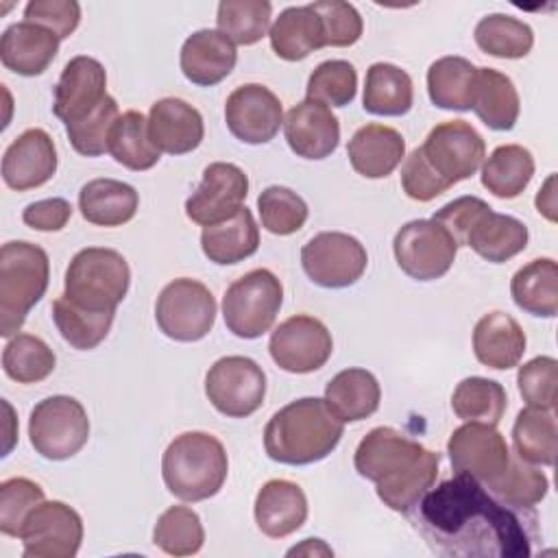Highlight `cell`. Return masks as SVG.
<instances>
[{"mask_svg": "<svg viewBox=\"0 0 558 558\" xmlns=\"http://www.w3.org/2000/svg\"><path fill=\"white\" fill-rule=\"evenodd\" d=\"M408 517L427 547L449 558H525L536 541L534 510L508 506L458 473L432 486Z\"/></svg>", "mask_w": 558, "mask_h": 558, "instance_id": "obj_1", "label": "cell"}, {"mask_svg": "<svg viewBox=\"0 0 558 558\" xmlns=\"http://www.w3.org/2000/svg\"><path fill=\"white\" fill-rule=\"evenodd\" d=\"M344 423L325 399L303 397L277 410L264 427V449L270 460L290 466L314 464L340 442Z\"/></svg>", "mask_w": 558, "mask_h": 558, "instance_id": "obj_2", "label": "cell"}, {"mask_svg": "<svg viewBox=\"0 0 558 558\" xmlns=\"http://www.w3.org/2000/svg\"><path fill=\"white\" fill-rule=\"evenodd\" d=\"M229 471L225 445L207 432H183L163 451L161 477L181 501H203L220 493Z\"/></svg>", "mask_w": 558, "mask_h": 558, "instance_id": "obj_3", "label": "cell"}, {"mask_svg": "<svg viewBox=\"0 0 558 558\" xmlns=\"http://www.w3.org/2000/svg\"><path fill=\"white\" fill-rule=\"evenodd\" d=\"M50 281L48 253L26 240L0 248V336L13 338Z\"/></svg>", "mask_w": 558, "mask_h": 558, "instance_id": "obj_4", "label": "cell"}, {"mask_svg": "<svg viewBox=\"0 0 558 558\" xmlns=\"http://www.w3.org/2000/svg\"><path fill=\"white\" fill-rule=\"evenodd\" d=\"M131 268L122 253L102 246L78 251L63 279V294L94 312H116L129 292Z\"/></svg>", "mask_w": 558, "mask_h": 558, "instance_id": "obj_5", "label": "cell"}, {"mask_svg": "<svg viewBox=\"0 0 558 558\" xmlns=\"http://www.w3.org/2000/svg\"><path fill=\"white\" fill-rule=\"evenodd\" d=\"M283 303V286L268 268H255L235 279L222 296L227 329L244 340L270 331Z\"/></svg>", "mask_w": 558, "mask_h": 558, "instance_id": "obj_6", "label": "cell"}, {"mask_svg": "<svg viewBox=\"0 0 558 558\" xmlns=\"http://www.w3.org/2000/svg\"><path fill=\"white\" fill-rule=\"evenodd\" d=\"M33 449L46 460H68L76 456L89 438V418L81 401L68 395L41 399L28 418Z\"/></svg>", "mask_w": 558, "mask_h": 558, "instance_id": "obj_7", "label": "cell"}, {"mask_svg": "<svg viewBox=\"0 0 558 558\" xmlns=\"http://www.w3.org/2000/svg\"><path fill=\"white\" fill-rule=\"evenodd\" d=\"M216 299L211 290L190 277L163 286L155 303V320L161 333L177 342L203 340L216 323Z\"/></svg>", "mask_w": 558, "mask_h": 558, "instance_id": "obj_8", "label": "cell"}, {"mask_svg": "<svg viewBox=\"0 0 558 558\" xmlns=\"http://www.w3.org/2000/svg\"><path fill=\"white\" fill-rule=\"evenodd\" d=\"M205 395L220 414L229 418H246L264 403L266 373L251 357H220L205 375Z\"/></svg>", "mask_w": 558, "mask_h": 558, "instance_id": "obj_9", "label": "cell"}, {"mask_svg": "<svg viewBox=\"0 0 558 558\" xmlns=\"http://www.w3.org/2000/svg\"><path fill=\"white\" fill-rule=\"evenodd\" d=\"M399 268L416 281H434L453 266L458 244L436 220H410L392 240Z\"/></svg>", "mask_w": 558, "mask_h": 558, "instance_id": "obj_10", "label": "cell"}, {"mask_svg": "<svg viewBox=\"0 0 558 558\" xmlns=\"http://www.w3.org/2000/svg\"><path fill=\"white\" fill-rule=\"evenodd\" d=\"M305 275L320 288H349L362 279L368 255L364 244L342 231H323L301 248Z\"/></svg>", "mask_w": 558, "mask_h": 558, "instance_id": "obj_11", "label": "cell"}, {"mask_svg": "<svg viewBox=\"0 0 558 558\" xmlns=\"http://www.w3.org/2000/svg\"><path fill=\"white\" fill-rule=\"evenodd\" d=\"M421 150L432 170L449 185L473 177L486 157L484 137L464 120L436 124L427 133Z\"/></svg>", "mask_w": 558, "mask_h": 558, "instance_id": "obj_12", "label": "cell"}, {"mask_svg": "<svg viewBox=\"0 0 558 558\" xmlns=\"http://www.w3.org/2000/svg\"><path fill=\"white\" fill-rule=\"evenodd\" d=\"M20 541L24 558H72L83 543V519L63 501H41L28 512Z\"/></svg>", "mask_w": 558, "mask_h": 558, "instance_id": "obj_13", "label": "cell"}, {"mask_svg": "<svg viewBox=\"0 0 558 558\" xmlns=\"http://www.w3.org/2000/svg\"><path fill=\"white\" fill-rule=\"evenodd\" d=\"M268 351L281 371L305 375L327 364L333 351V340L323 320L307 314H294L279 323L270 333Z\"/></svg>", "mask_w": 558, "mask_h": 558, "instance_id": "obj_14", "label": "cell"}, {"mask_svg": "<svg viewBox=\"0 0 558 558\" xmlns=\"http://www.w3.org/2000/svg\"><path fill=\"white\" fill-rule=\"evenodd\" d=\"M447 453L458 475H469L484 486L493 484L510 462L506 438L493 425L473 421L451 432Z\"/></svg>", "mask_w": 558, "mask_h": 558, "instance_id": "obj_15", "label": "cell"}, {"mask_svg": "<svg viewBox=\"0 0 558 558\" xmlns=\"http://www.w3.org/2000/svg\"><path fill=\"white\" fill-rule=\"evenodd\" d=\"M248 194V177L229 161H214L203 170L201 185L185 201V216L201 225H216L238 214Z\"/></svg>", "mask_w": 558, "mask_h": 558, "instance_id": "obj_16", "label": "cell"}, {"mask_svg": "<svg viewBox=\"0 0 558 558\" xmlns=\"http://www.w3.org/2000/svg\"><path fill=\"white\" fill-rule=\"evenodd\" d=\"M225 122L244 144H268L283 124L281 100L259 83L235 87L225 102Z\"/></svg>", "mask_w": 558, "mask_h": 558, "instance_id": "obj_17", "label": "cell"}, {"mask_svg": "<svg viewBox=\"0 0 558 558\" xmlns=\"http://www.w3.org/2000/svg\"><path fill=\"white\" fill-rule=\"evenodd\" d=\"M107 72L100 61L78 54L63 65L54 85L52 111L63 122H76L107 98Z\"/></svg>", "mask_w": 558, "mask_h": 558, "instance_id": "obj_18", "label": "cell"}, {"mask_svg": "<svg viewBox=\"0 0 558 558\" xmlns=\"http://www.w3.org/2000/svg\"><path fill=\"white\" fill-rule=\"evenodd\" d=\"M57 146L44 129H26L2 155V181L15 192L48 183L57 172Z\"/></svg>", "mask_w": 558, "mask_h": 558, "instance_id": "obj_19", "label": "cell"}, {"mask_svg": "<svg viewBox=\"0 0 558 558\" xmlns=\"http://www.w3.org/2000/svg\"><path fill=\"white\" fill-rule=\"evenodd\" d=\"M283 135L296 157L318 161L338 148L340 122L327 105L305 98L286 113Z\"/></svg>", "mask_w": 558, "mask_h": 558, "instance_id": "obj_20", "label": "cell"}, {"mask_svg": "<svg viewBox=\"0 0 558 558\" xmlns=\"http://www.w3.org/2000/svg\"><path fill=\"white\" fill-rule=\"evenodd\" d=\"M148 133L153 144L168 155H185L201 146L205 137L203 116L181 98H161L148 111Z\"/></svg>", "mask_w": 558, "mask_h": 558, "instance_id": "obj_21", "label": "cell"}, {"mask_svg": "<svg viewBox=\"0 0 558 558\" xmlns=\"http://www.w3.org/2000/svg\"><path fill=\"white\" fill-rule=\"evenodd\" d=\"M235 44L214 28H201L192 33L183 41L179 54L183 76L201 87H211L225 81L235 68Z\"/></svg>", "mask_w": 558, "mask_h": 558, "instance_id": "obj_22", "label": "cell"}, {"mask_svg": "<svg viewBox=\"0 0 558 558\" xmlns=\"http://www.w3.org/2000/svg\"><path fill=\"white\" fill-rule=\"evenodd\" d=\"M418 440L408 438L395 427H373L357 445L353 464L355 471L368 482H381L384 477L408 466L423 453Z\"/></svg>", "mask_w": 558, "mask_h": 558, "instance_id": "obj_23", "label": "cell"}, {"mask_svg": "<svg viewBox=\"0 0 558 558\" xmlns=\"http://www.w3.org/2000/svg\"><path fill=\"white\" fill-rule=\"evenodd\" d=\"M59 37L33 22L11 24L0 39V61L20 76H39L59 52Z\"/></svg>", "mask_w": 558, "mask_h": 558, "instance_id": "obj_24", "label": "cell"}, {"mask_svg": "<svg viewBox=\"0 0 558 558\" xmlns=\"http://www.w3.org/2000/svg\"><path fill=\"white\" fill-rule=\"evenodd\" d=\"M255 523L268 538L294 534L307 519V497L290 480H268L255 497Z\"/></svg>", "mask_w": 558, "mask_h": 558, "instance_id": "obj_25", "label": "cell"}, {"mask_svg": "<svg viewBox=\"0 0 558 558\" xmlns=\"http://www.w3.org/2000/svg\"><path fill=\"white\" fill-rule=\"evenodd\" d=\"M347 155L357 174L366 179H384L392 174L405 157V140L392 126L375 122L364 124L349 140Z\"/></svg>", "mask_w": 558, "mask_h": 558, "instance_id": "obj_26", "label": "cell"}, {"mask_svg": "<svg viewBox=\"0 0 558 558\" xmlns=\"http://www.w3.org/2000/svg\"><path fill=\"white\" fill-rule=\"evenodd\" d=\"M473 353L488 368H514L525 353V333L510 314L488 312L475 323Z\"/></svg>", "mask_w": 558, "mask_h": 558, "instance_id": "obj_27", "label": "cell"}, {"mask_svg": "<svg viewBox=\"0 0 558 558\" xmlns=\"http://www.w3.org/2000/svg\"><path fill=\"white\" fill-rule=\"evenodd\" d=\"M527 227L508 214H497L493 207L484 209L471 225L464 246L475 251L490 264H504L527 246Z\"/></svg>", "mask_w": 558, "mask_h": 558, "instance_id": "obj_28", "label": "cell"}, {"mask_svg": "<svg viewBox=\"0 0 558 558\" xmlns=\"http://www.w3.org/2000/svg\"><path fill=\"white\" fill-rule=\"evenodd\" d=\"M381 388L366 368H344L325 386V403L342 423H357L377 412Z\"/></svg>", "mask_w": 558, "mask_h": 558, "instance_id": "obj_29", "label": "cell"}, {"mask_svg": "<svg viewBox=\"0 0 558 558\" xmlns=\"http://www.w3.org/2000/svg\"><path fill=\"white\" fill-rule=\"evenodd\" d=\"M140 194L118 179L87 181L78 192L81 216L98 227H122L137 214Z\"/></svg>", "mask_w": 558, "mask_h": 558, "instance_id": "obj_30", "label": "cell"}, {"mask_svg": "<svg viewBox=\"0 0 558 558\" xmlns=\"http://www.w3.org/2000/svg\"><path fill=\"white\" fill-rule=\"evenodd\" d=\"M201 248L214 264L229 266L244 262L259 248V227L251 209L242 207L231 218L203 227Z\"/></svg>", "mask_w": 558, "mask_h": 558, "instance_id": "obj_31", "label": "cell"}, {"mask_svg": "<svg viewBox=\"0 0 558 558\" xmlns=\"http://www.w3.org/2000/svg\"><path fill=\"white\" fill-rule=\"evenodd\" d=\"M268 37L272 52L283 61H303L325 48L320 20L310 4L283 9L279 17H275Z\"/></svg>", "mask_w": 558, "mask_h": 558, "instance_id": "obj_32", "label": "cell"}, {"mask_svg": "<svg viewBox=\"0 0 558 558\" xmlns=\"http://www.w3.org/2000/svg\"><path fill=\"white\" fill-rule=\"evenodd\" d=\"M471 109L493 131H510L521 111V100L514 83L499 70L477 68Z\"/></svg>", "mask_w": 558, "mask_h": 558, "instance_id": "obj_33", "label": "cell"}, {"mask_svg": "<svg viewBox=\"0 0 558 558\" xmlns=\"http://www.w3.org/2000/svg\"><path fill=\"white\" fill-rule=\"evenodd\" d=\"M440 453L423 449V453L408 466L377 482V497L395 512L410 514L423 495L436 484Z\"/></svg>", "mask_w": 558, "mask_h": 558, "instance_id": "obj_34", "label": "cell"}, {"mask_svg": "<svg viewBox=\"0 0 558 558\" xmlns=\"http://www.w3.org/2000/svg\"><path fill=\"white\" fill-rule=\"evenodd\" d=\"M510 294L519 310L554 318L558 312V264L551 257H538L521 266L510 279Z\"/></svg>", "mask_w": 558, "mask_h": 558, "instance_id": "obj_35", "label": "cell"}, {"mask_svg": "<svg viewBox=\"0 0 558 558\" xmlns=\"http://www.w3.org/2000/svg\"><path fill=\"white\" fill-rule=\"evenodd\" d=\"M414 102V85L395 63H373L366 70L362 107L373 116H405Z\"/></svg>", "mask_w": 558, "mask_h": 558, "instance_id": "obj_36", "label": "cell"}, {"mask_svg": "<svg viewBox=\"0 0 558 558\" xmlns=\"http://www.w3.org/2000/svg\"><path fill=\"white\" fill-rule=\"evenodd\" d=\"M477 68L464 57H440L427 70V94L438 109L469 111Z\"/></svg>", "mask_w": 558, "mask_h": 558, "instance_id": "obj_37", "label": "cell"}, {"mask_svg": "<svg viewBox=\"0 0 558 558\" xmlns=\"http://www.w3.org/2000/svg\"><path fill=\"white\" fill-rule=\"evenodd\" d=\"M514 453L536 466H551L558 451V427L554 410L525 408L512 425Z\"/></svg>", "mask_w": 558, "mask_h": 558, "instance_id": "obj_38", "label": "cell"}, {"mask_svg": "<svg viewBox=\"0 0 558 558\" xmlns=\"http://www.w3.org/2000/svg\"><path fill=\"white\" fill-rule=\"evenodd\" d=\"M532 177L534 157L521 144H501L482 163V185L497 198H517Z\"/></svg>", "mask_w": 558, "mask_h": 558, "instance_id": "obj_39", "label": "cell"}, {"mask_svg": "<svg viewBox=\"0 0 558 558\" xmlns=\"http://www.w3.org/2000/svg\"><path fill=\"white\" fill-rule=\"evenodd\" d=\"M111 157L133 172L150 170L159 159L161 150L153 144L148 133V118L142 111H124L109 137Z\"/></svg>", "mask_w": 558, "mask_h": 558, "instance_id": "obj_40", "label": "cell"}, {"mask_svg": "<svg viewBox=\"0 0 558 558\" xmlns=\"http://www.w3.org/2000/svg\"><path fill=\"white\" fill-rule=\"evenodd\" d=\"M113 316L116 312L85 310L70 301L65 294L52 301V320L61 338L78 351L96 349L109 336Z\"/></svg>", "mask_w": 558, "mask_h": 558, "instance_id": "obj_41", "label": "cell"}, {"mask_svg": "<svg viewBox=\"0 0 558 558\" xmlns=\"http://www.w3.org/2000/svg\"><path fill=\"white\" fill-rule=\"evenodd\" d=\"M508 408L504 386L488 377H466L451 395V410L464 423H486L497 427Z\"/></svg>", "mask_w": 558, "mask_h": 558, "instance_id": "obj_42", "label": "cell"}, {"mask_svg": "<svg viewBox=\"0 0 558 558\" xmlns=\"http://www.w3.org/2000/svg\"><path fill=\"white\" fill-rule=\"evenodd\" d=\"M473 37L482 52L497 59H523L534 46V31L530 24L506 13L482 17Z\"/></svg>", "mask_w": 558, "mask_h": 558, "instance_id": "obj_43", "label": "cell"}, {"mask_svg": "<svg viewBox=\"0 0 558 558\" xmlns=\"http://www.w3.org/2000/svg\"><path fill=\"white\" fill-rule=\"evenodd\" d=\"M52 349L33 333H15L2 351V371L17 384L44 381L54 371Z\"/></svg>", "mask_w": 558, "mask_h": 558, "instance_id": "obj_44", "label": "cell"}, {"mask_svg": "<svg viewBox=\"0 0 558 558\" xmlns=\"http://www.w3.org/2000/svg\"><path fill=\"white\" fill-rule=\"evenodd\" d=\"M272 4L268 0H225L218 4V31L238 46H253L270 31Z\"/></svg>", "mask_w": 558, "mask_h": 558, "instance_id": "obj_45", "label": "cell"}, {"mask_svg": "<svg viewBox=\"0 0 558 558\" xmlns=\"http://www.w3.org/2000/svg\"><path fill=\"white\" fill-rule=\"evenodd\" d=\"M486 488L508 506L534 510V506L545 499L549 490V480L541 469H536V464H530L517 453H510L506 471Z\"/></svg>", "mask_w": 558, "mask_h": 558, "instance_id": "obj_46", "label": "cell"}, {"mask_svg": "<svg viewBox=\"0 0 558 558\" xmlns=\"http://www.w3.org/2000/svg\"><path fill=\"white\" fill-rule=\"evenodd\" d=\"M153 543L170 556L198 554L205 543L201 517L187 506H170L155 523Z\"/></svg>", "mask_w": 558, "mask_h": 558, "instance_id": "obj_47", "label": "cell"}, {"mask_svg": "<svg viewBox=\"0 0 558 558\" xmlns=\"http://www.w3.org/2000/svg\"><path fill=\"white\" fill-rule=\"evenodd\" d=\"M262 227L272 235H292L307 220V203L290 187L270 185L257 196Z\"/></svg>", "mask_w": 558, "mask_h": 558, "instance_id": "obj_48", "label": "cell"}, {"mask_svg": "<svg viewBox=\"0 0 558 558\" xmlns=\"http://www.w3.org/2000/svg\"><path fill=\"white\" fill-rule=\"evenodd\" d=\"M118 118H120L118 102L116 98L107 96L85 118L65 124V133L72 148L85 157H100L109 153V137Z\"/></svg>", "mask_w": 558, "mask_h": 558, "instance_id": "obj_49", "label": "cell"}, {"mask_svg": "<svg viewBox=\"0 0 558 558\" xmlns=\"http://www.w3.org/2000/svg\"><path fill=\"white\" fill-rule=\"evenodd\" d=\"M307 98L331 105V107H347L353 102L357 92V72L353 63L344 59H329L314 68L307 78Z\"/></svg>", "mask_w": 558, "mask_h": 558, "instance_id": "obj_50", "label": "cell"}, {"mask_svg": "<svg viewBox=\"0 0 558 558\" xmlns=\"http://www.w3.org/2000/svg\"><path fill=\"white\" fill-rule=\"evenodd\" d=\"M44 501V488L28 477H9L0 484V532L20 538L28 512Z\"/></svg>", "mask_w": 558, "mask_h": 558, "instance_id": "obj_51", "label": "cell"}, {"mask_svg": "<svg viewBox=\"0 0 558 558\" xmlns=\"http://www.w3.org/2000/svg\"><path fill=\"white\" fill-rule=\"evenodd\" d=\"M517 386L530 408L554 410L558 388V362L551 355H536L517 373Z\"/></svg>", "mask_w": 558, "mask_h": 558, "instance_id": "obj_52", "label": "cell"}, {"mask_svg": "<svg viewBox=\"0 0 558 558\" xmlns=\"http://www.w3.org/2000/svg\"><path fill=\"white\" fill-rule=\"evenodd\" d=\"M310 7L320 20L325 46L347 48L362 37L364 22L353 4L342 0H318V2H312Z\"/></svg>", "mask_w": 558, "mask_h": 558, "instance_id": "obj_53", "label": "cell"}, {"mask_svg": "<svg viewBox=\"0 0 558 558\" xmlns=\"http://www.w3.org/2000/svg\"><path fill=\"white\" fill-rule=\"evenodd\" d=\"M24 22L39 24L65 39L81 22V4L74 0H31L24 7Z\"/></svg>", "mask_w": 558, "mask_h": 558, "instance_id": "obj_54", "label": "cell"}, {"mask_svg": "<svg viewBox=\"0 0 558 558\" xmlns=\"http://www.w3.org/2000/svg\"><path fill=\"white\" fill-rule=\"evenodd\" d=\"M401 187L405 192L408 198L418 201V203H429L436 196H440L442 192H447L451 185L447 181H442L432 166L427 163V159L423 157L421 146L414 148L401 168Z\"/></svg>", "mask_w": 558, "mask_h": 558, "instance_id": "obj_55", "label": "cell"}, {"mask_svg": "<svg viewBox=\"0 0 558 558\" xmlns=\"http://www.w3.org/2000/svg\"><path fill=\"white\" fill-rule=\"evenodd\" d=\"M488 207L490 205L477 196H460V198L442 205L432 216V220H436L440 227H445L458 246H464V238H466L471 225Z\"/></svg>", "mask_w": 558, "mask_h": 558, "instance_id": "obj_56", "label": "cell"}, {"mask_svg": "<svg viewBox=\"0 0 558 558\" xmlns=\"http://www.w3.org/2000/svg\"><path fill=\"white\" fill-rule=\"evenodd\" d=\"M72 218V205L65 198H44L26 205L22 220L35 231H61Z\"/></svg>", "mask_w": 558, "mask_h": 558, "instance_id": "obj_57", "label": "cell"}, {"mask_svg": "<svg viewBox=\"0 0 558 558\" xmlns=\"http://www.w3.org/2000/svg\"><path fill=\"white\" fill-rule=\"evenodd\" d=\"M554 181L556 177L549 174L545 185L538 190L536 194V209L538 214H543L549 222H556V192H554Z\"/></svg>", "mask_w": 558, "mask_h": 558, "instance_id": "obj_58", "label": "cell"}, {"mask_svg": "<svg viewBox=\"0 0 558 558\" xmlns=\"http://www.w3.org/2000/svg\"><path fill=\"white\" fill-rule=\"evenodd\" d=\"M294 554H325V556H333L331 547H327L320 538H305L303 545L292 547V549L288 551V556H294Z\"/></svg>", "mask_w": 558, "mask_h": 558, "instance_id": "obj_59", "label": "cell"}]
</instances>
